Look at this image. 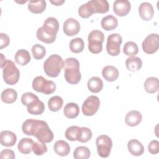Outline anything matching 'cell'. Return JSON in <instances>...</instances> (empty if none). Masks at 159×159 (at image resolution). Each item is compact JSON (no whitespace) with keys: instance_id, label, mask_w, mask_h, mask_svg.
<instances>
[{"instance_id":"6da1fadb","label":"cell","mask_w":159,"mask_h":159,"mask_svg":"<svg viewBox=\"0 0 159 159\" xmlns=\"http://www.w3.org/2000/svg\"><path fill=\"white\" fill-rule=\"evenodd\" d=\"M22 130L25 135H33L39 142L45 143L51 142L54 137L48 124L41 120L27 119L22 124Z\"/></svg>"},{"instance_id":"7a4b0ae2","label":"cell","mask_w":159,"mask_h":159,"mask_svg":"<svg viewBox=\"0 0 159 159\" xmlns=\"http://www.w3.org/2000/svg\"><path fill=\"white\" fill-rule=\"evenodd\" d=\"M59 30L58 20L53 17H48L43 22V26L39 27L36 32L37 38L46 43H53Z\"/></svg>"},{"instance_id":"3957f363","label":"cell","mask_w":159,"mask_h":159,"mask_svg":"<svg viewBox=\"0 0 159 159\" xmlns=\"http://www.w3.org/2000/svg\"><path fill=\"white\" fill-rule=\"evenodd\" d=\"M109 4L106 0H92L81 5L78 9V14L82 18L86 19L94 13L104 14L109 11Z\"/></svg>"},{"instance_id":"277c9868","label":"cell","mask_w":159,"mask_h":159,"mask_svg":"<svg viewBox=\"0 0 159 159\" xmlns=\"http://www.w3.org/2000/svg\"><path fill=\"white\" fill-rule=\"evenodd\" d=\"M65 70V78L66 81L71 84H78L81 78L80 71V63L76 58H68L63 64Z\"/></svg>"},{"instance_id":"5b68a950","label":"cell","mask_w":159,"mask_h":159,"mask_svg":"<svg viewBox=\"0 0 159 159\" xmlns=\"http://www.w3.org/2000/svg\"><path fill=\"white\" fill-rule=\"evenodd\" d=\"M64 61L60 55H52L43 63V70L48 76L55 78L60 73Z\"/></svg>"},{"instance_id":"8992f818","label":"cell","mask_w":159,"mask_h":159,"mask_svg":"<svg viewBox=\"0 0 159 159\" xmlns=\"http://www.w3.org/2000/svg\"><path fill=\"white\" fill-rule=\"evenodd\" d=\"M1 67L2 69L3 79L6 84L14 85L18 82L20 72L12 61L6 60L1 64Z\"/></svg>"},{"instance_id":"52a82bcc","label":"cell","mask_w":159,"mask_h":159,"mask_svg":"<svg viewBox=\"0 0 159 159\" xmlns=\"http://www.w3.org/2000/svg\"><path fill=\"white\" fill-rule=\"evenodd\" d=\"M104 40V34L98 30L91 31L88 37V49L94 54L100 53L102 50V43Z\"/></svg>"},{"instance_id":"ba28073f","label":"cell","mask_w":159,"mask_h":159,"mask_svg":"<svg viewBox=\"0 0 159 159\" xmlns=\"http://www.w3.org/2000/svg\"><path fill=\"white\" fill-rule=\"evenodd\" d=\"M32 88L39 93L50 94L56 89L55 83L51 80H47L42 76L35 77L32 81Z\"/></svg>"},{"instance_id":"9c48e42d","label":"cell","mask_w":159,"mask_h":159,"mask_svg":"<svg viewBox=\"0 0 159 159\" xmlns=\"http://www.w3.org/2000/svg\"><path fill=\"white\" fill-rule=\"evenodd\" d=\"M97 152L102 158H107L110 155L112 147L111 139L106 135H101L96 140Z\"/></svg>"},{"instance_id":"30bf717a","label":"cell","mask_w":159,"mask_h":159,"mask_svg":"<svg viewBox=\"0 0 159 159\" xmlns=\"http://www.w3.org/2000/svg\"><path fill=\"white\" fill-rule=\"evenodd\" d=\"M122 42V37L119 34H112L107 39L106 50L111 56H117L120 52V45Z\"/></svg>"},{"instance_id":"8fae6325","label":"cell","mask_w":159,"mask_h":159,"mask_svg":"<svg viewBox=\"0 0 159 159\" xmlns=\"http://www.w3.org/2000/svg\"><path fill=\"white\" fill-rule=\"evenodd\" d=\"M100 106V101L96 96H89L83 102L82 112L84 115L92 116L96 113Z\"/></svg>"},{"instance_id":"7c38bea8","label":"cell","mask_w":159,"mask_h":159,"mask_svg":"<svg viewBox=\"0 0 159 159\" xmlns=\"http://www.w3.org/2000/svg\"><path fill=\"white\" fill-rule=\"evenodd\" d=\"M143 52L147 54L155 53L159 48V36L157 34L148 35L142 42Z\"/></svg>"},{"instance_id":"4fadbf2b","label":"cell","mask_w":159,"mask_h":159,"mask_svg":"<svg viewBox=\"0 0 159 159\" xmlns=\"http://www.w3.org/2000/svg\"><path fill=\"white\" fill-rule=\"evenodd\" d=\"M63 30L67 36H74L79 33L80 24L75 19L68 18L63 23Z\"/></svg>"},{"instance_id":"5bb4252c","label":"cell","mask_w":159,"mask_h":159,"mask_svg":"<svg viewBox=\"0 0 159 159\" xmlns=\"http://www.w3.org/2000/svg\"><path fill=\"white\" fill-rule=\"evenodd\" d=\"M130 2L127 0H117L113 4V11L114 13L120 17L127 15L130 11Z\"/></svg>"},{"instance_id":"9a60e30c","label":"cell","mask_w":159,"mask_h":159,"mask_svg":"<svg viewBox=\"0 0 159 159\" xmlns=\"http://www.w3.org/2000/svg\"><path fill=\"white\" fill-rule=\"evenodd\" d=\"M139 12L142 19L145 21H148L151 20L153 17L154 9L150 3L143 2L139 6Z\"/></svg>"},{"instance_id":"2e32d148","label":"cell","mask_w":159,"mask_h":159,"mask_svg":"<svg viewBox=\"0 0 159 159\" xmlns=\"http://www.w3.org/2000/svg\"><path fill=\"white\" fill-rule=\"evenodd\" d=\"M17 141L16 134L9 130H3L1 132L0 142L2 146L12 147L15 145Z\"/></svg>"},{"instance_id":"e0dca14e","label":"cell","mask_w":159,"mask_h":159,"mask_svg":"<svg viewBox=\"0 0 159 159\" xmlns=\"http://www.w3.org/2000/svg\"><path fill=\"white\" fill-rule=\"evenodd\" d=\"M142 116L138 111H131L129 112L125 117V124L130 127H134L139 125L142 121Z\"/></svg>"},{"instance_id":"ac0fdd59","label":"cell","mask_w":159,"mask_h":159,"mask_svg":"<svg viewBox=\"0 0 159 159\" xmlns=\"http://www.w3.org/2000/svg\"><path fill=\"white\" fill-rule=\"evenodd\" d=\"M26 107L27 112L32 115H40L45 110V104L39 98L30 102Z\"/></svg>"},{"instance_id":"d6986e66","label":"cell","mask_w":159,"mask_h":159,"mask_svg":"<svg viewBox=\"0 0 159 159\" xmlns=\"http://www.w3.org/2000/svg\"><path fill=\"white\" fill-rule=\"evenodd\" d=\"M129 152L134 156H140L144 152V147L142 143L137 139H132L127 143Z\"/></svg>"},{"instance_id":"ffe728a7","label":"cell","mask_w":159,"mask_h":159,"mask_svg":"<svg viewBox=\"0 0 159 159\" xmlns=\"http://www.w3.org/2000/svg\"><path fill=\"white\" fill-rule=\"evenodd\" d=\"M102 75L106 81L112 82L118 78L119 71L115 66L108 65L103 68L102 70Z\"/></svg>"},{"instance_id":"44dd1931","label":"cell","mask_w":159,"mask_h":159,"mask_svg":"<svg viewBox=\"0 0 159 159\" xmlns=\"http://www.w3.org/2000/svg\"><path fill=\"white\" fill-rule=\"evenodd\" d=\"M53 149L57 155L61 157L68 155L70 152V147L69 144L62 140H58L55 143Z\"/></svg>"},{"instance_id":"7402d4cb","label":"cell","mask_w":159,"mask_h":159,"mask_svg":"<svg viewBox=\"0 0 159 159\" xmlns=\"http://www.w3.org/2000/svg\"><path fill=\"white\" fill-rule=\"evenodd\" d=\"M101 24L103 29L106 31H109L117 27L118 25V20L114 16L109 15L102 19Z\"/></svg>"},{"instance_id":"603a6c76","label":"cell","mask_w":159,"mask_h":159,"mask_svg":"<svg viewBox=\"0 0 159 159\" xmlns=\"http://www.w3.org/2000/svg\"><path fill=\"white\" fill-rule=\"evenodd\" d=\"M47 3L45 1H29L28 4V9L34 14L42 13L46 9Z\"/></svg>"},{"instance_id":"cb8c5ba5","label":"cell","mask_w":159,"mask_h":159,"mask_svg":"<svg viewBox=\"0 0 159 159\" xmlns=\"http://www.w3.org/2000/svg\"><path fill=\"white\" fill-rule=\"evenodd\" d=\"M63 113L67 118L74 119L79 115L80 107L76 103L68 102L64 107Z\"/></svg>"},{"instance_id":"d4e9b609","label":"cell","mask_w":159,"mask_h":159,"mask_svg":"<svg viewBox=\"0 0 159 159\" xmlns=\"http://www.w3.org/2000/svg\"><path fill=\"white\" fill-rule=\"evenodd\" d=\"M34 142L30 138H22L17 145L18 150L23 154H29L32 150V146Z\"/></svg>"},{"instance_id":"484cf974","label":"cell","mask_w":159,"mask_h":159,"mask_svg":"<svg viewBox=\"0 0 159 159\" xmlns=\"http://www.w3.org/2000/svg\"><path fill=\"white\" fill-rule=\"evenodd\" d=\"M144 88L145 91L150 94L158 92L159 89V81L155 77H149L146 79L144 83Z\"/></svg>"},{"instance_id":"4316f807","label":"cell","mask_w":159,"mask_h":159,"mask_svg":"<svg viewBox=\"0 0 159 159\" xmlns=\"http://www.w3.org/2000/svg\"><path fill=\"white\" fill-rule=\"evenodd\" d=\"M14 59L18 65L25 66L30 61V55L27 50L20 49L16 52Z\"/></svg>"},{"instance_id":"83f0119b","label":"cell","mask_w":159,"mask_h":159,"mask_svg":"<svg viewBox=\"0 0 159 159\" xmlns=\"http://www.w3.org/2000/svg\"><path fill=\"white\" fill-rule=\"evenodd\" d=\"M88 89L92 93H97L100 92L103 88V82L101 78L97 76L91 78L87 83Z\"/></svg>"},{"instance_id":"f1b7e54d","label":"cell","mask_w":159,"mask_h":159,"mask_svg":"<svg viewBox=\"0 0 159 159\" xmlns=\"http://www.w3.org/2000/svg\"><path fill=\"white\" fill-rule=\"evenodd\" d=\"M125 66L130 71H137L139 70L142 66V60L139 57H130L127 58L125 61Z\"/></svg>"},{"instance_id":"f546056e","label":"cell","mask_w":159,"mask_h":159,"mask_svg":"<svg viewBox=\"0 0 159 159\" xmlns=\"http://www.w3.org/2000/svg\"><path fill=\"white\" fill-rule=\"evenodd\" d=\"M1 98L4 103H13L17 98V93L16 91L12 88H7L2 92Z\"/></svg>"},{"instance_id":"4dcf8cb0","label":"cell","mask_w":159,"mask_h":159,"mask_svg":"<svg viewBox=\"0 0 159 159\" xmlns=\"http://www.w3.org/2000/svg\"><path fill=\"white\" fill-rule=\"evenodd\" d=\"M63 104V99L59 96H55L49 99L48 101V107L50 111L57 112L62 107Z\"/></svg>"},{"instance_id":"1f68e13d","label":"cell","mask_w":159,"mask_h":159,"mask_svg":"<svg viewBox=\"0 0 159 159\" xmlns=\"http://www.w3.org/2000/svg\"><path fill=\"white\" fill-rule=\"evenodd\" d=\"M84 47V43L81 38L76 37L72 39L70 42V50L75 53L81 52Z\"/></svg>"},{"instance_id":"d6a6232c","label":"cell","mask_w":159,"mask_h":159,"mask_svg":"<svg viewBox=\"0 0 159 159\" xmlns=\"http://www.w3.org/2000/svg\"><path fill=\"white\" fill-rule=\"evenodd\" d=\"M91 156L89 149L84 146H80L75 148L73 157L75 159H88Z\"/></svg>"},{"instance_id":"836d02e7","label":"cell","mask_w":159,"mask_h":159,"mask_svg":"<svg viewBox=\"0 0 159 159\" xmlns=\"http://www.w3.org/2000/svg\"><path fill=\"white\" fill-rule=\"evenodd\" d=\"M123 52L124 54L127 56L134 57L138 53V46L137 43L134 42H127L124 45Z\"/></svg>"},{"instance_id":"e575fe53","label":"cell","mask_w":159,"mask_h":159,"mask_svg":"<svg viewBox=\"0 0 159 159\" xmlns=\"http://www.w3.org/2000/svg\"><path fill=\"white\" fill-rule=\"evenodd\" d=\"M92 135V132L89 128L86 127H80L77 141L81 143L87 142L91 139Z\"/></svg>"},{"instance_id":"d590c367","label":"cell","mask_w":159,"mask_h":159,"mask_svg":"<svg viewBox=\"0 0 159 159\" xmlns=\"http://www.w3.org/2000/svg\"><path fill=\"white\" fill-rule=\"evenodd\" d=\"M80 127L76 125H73L68 127L65 131V137L70 141H76L78 139Z\"/></svg>"},{"instance_id":"8d00e7d4","label":"cell","mask_w":159,"mask_h":159,"mask_svg":"<svg viewBox=\"0 0 159 159\" xmlns=\"http://www.w3.org/2000/svg\"><path fill=\"white\" fill-rule=\"evenodd\" d=\"M32 53L34 58L35 60L42 59L46 54V50L44 47L40 44H35L32 47Z\"/></svg>"},{"instance_id":"74e56055","label":"cell","mask_w":159,"mask_h":159,"mask_svg":"<svg viewBox=\"0 0 159 159\" xmlns=\"http://www.w3.org/2000/svg\"><path fill=\"white\" fill-rule=\"evenodd\" d=\"M32 151L36 155H42L47 152V147L45 143L41 142H34L32 146Z\"/></svg>"},{"instance_id":"f35d334b","label":"cell","mask_w":159,"mask_h":159,"mask_svg":"<svg viewBox=\"0 0 159 159\" xmlns=\"http://www.w3.org/2000/svg\"><path fill=\"white\" fill-rule=\"evenodd\" d=\"M38 98H39L35 94H34L31 92L25 93L21 96V102L22 103L23 105L27 106L30 102H32V101H34V100Z\"/></svg>"},{"instance_id":"ab89813d","label":"cell","mask_w":159,"mask_h":159,"mask_svg":"<svg viewBox=\"0 0 159 159\" xmlns=\"http://www.w3.org/2000/svg\"><path fill=\"white\" fill-rule=\"evenodd\" d=\"M148 149L150 153L155 155L157 154L159 152V142L157 140H152L148 145Z\"/></svg>"},{"instance_id":"60d3db41","label":"cell","mask_w":159,"mask_h":159,"mask_svg":"<svg viewBox=\"0 0 159 159\" xmlns=\"http://www.w3.org/2000/svg\"><path fill=\"white\" fill-rule=\"evenodd\" d=\"M15 153L14 151L10 149H4L0 153V158L4 159V158H8V159H14L15 158Z\"/></svg>"},{"instance_id":"b9f144b4","label":"cell","mask_w":159,"mask_h":159,"mask_svg":"<svg viewBox=\"0 0 159 159\" xmlns=\"http://www.w3.org/2000/svg\"><path fill=\"white\" fill-rule=\"evenodd\" d=\"M10 39L9 36L4 33L0 34V48L2 49L7 47L9 44Z\"/></svg>"},{"instance_id":"7bdbcfd3","label":"cell","mask_w":159,"mask_h":159,"mask_svg":"<svg viewBox=\"0 0 159 159\" xmlns=\"http://www.w3.org/2000/svg\"><path fill=\"white\" fill-rule=\"evenodd\" d=\"M52 4L55 6H61L65 2L64 0H56V1H50Z\"/></svg>"}]
</instances>
